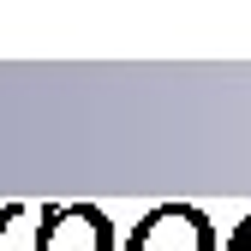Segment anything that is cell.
Wrapping results in <instances>:
<instances>
[{
    "label": "cell",
    "instance_id": "obj_1",
    "mask_svg": "<svg viewBox=\"0 0 251 251\" xmlns=\"http://www.w3.org/2000/svg\"><path fill=\"white\" fill-rule=\"evenodd\" d=\"M126 251H215V227L192 203H162L126 233Z\"/></svg>",
    "mask_w": 251,
    "mask_h": 251
},
{
    "label": "cell",
    "instance_id": "obj_2",
    "mask_svg": "<svg viewBox=\"0 0 251 251\" xmlns=\"http://www.w3.org/2000/svg\"><path fill=\"white\" fill-rule=\"evenodd\" d=\"M36 251H114V227H108L102 209L60 203V209H42Z\"/></svg>",
    "mask_w": 251,
    "mask_h": 251
},
{
    "label": "cell",
    "instance_id": "obj_3",
    "mask_svg": "<svg viewBox=\"0 0 251 251\" xmlns=\"http://www.w3.org/2000/svg\"><path fill=\"white\" fill-rule=\"evenodd\" d=\"M227 251H251V245H227Z\"/></svg>",
    "mask_w": 251,
    "mask_h": 251
}]
</instances>
